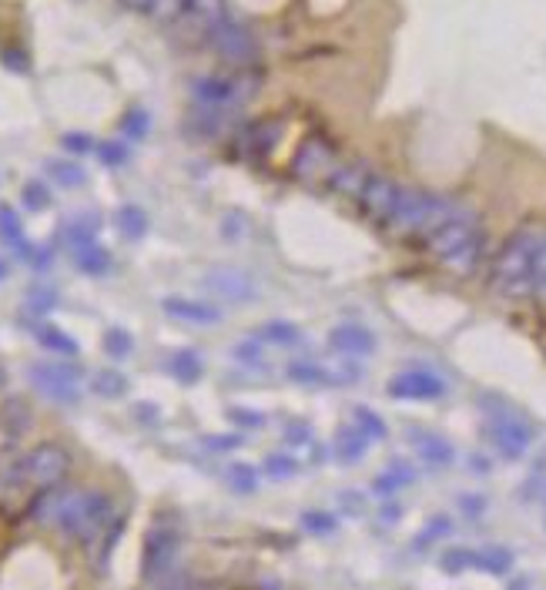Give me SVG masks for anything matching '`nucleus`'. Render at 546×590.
Wrapping results in <instances>:
<instances>
[{"label": "nucleus", "instance_id": "1", "mask_svg": "<svg viewBox=\"0 0 546 590\" xmlns=\"http://www.w3.org/2000/svg\"><path fill=\"white\" fill-rule=\"evenodd\" d=\"M540 239H543V228L523 225L503 242V249L496 252L493 269H490V285L496 295H503V299H510V302L533 299L536 249H540Z\"/></svg>", "mask_w": 546, "mask_h": 590}, {"label": "nucleus", "instance_id": "2", "mask_svg": "<svg viewBox=\"0 0 546 590\" xmlns=\"http://www.w3.org/2000/svg\"><path fill=\"white\" fill-rule=\"evenodd\" d=\"M426 249L453 275H473L486 255V232H483V225L476 222V215L469 212V208H463L453 222H446L433 239L426 242Z\"/></svg>", "mask_w": 546, "mask_h": 590}, {"label": "nucleus", "instance_id": "3", "mask_svg": "<svg viewBox=\"0 0 546 590\" xmlns=\"http://www.w3.org/2000/svg\"><path fill=\"white\" fill-rule=\"evenodd\" d=\"M108 520H111V500L104 497V493L71 490V493H64L54 523L67 537L81 540V544H94V540L104 534Z\"/></svg>", "mask_w": 546, "mask_h": 590}, {"label": "nucleus", "instance_id": "4", "mask_svg": "<svg viewBox=\"0 0 546 590\" xmlns=\"http://www.w3.org/2000/svg\"><path fill=\"white\" fill-rule=\"evenodd\" d=\"M205 44L222 57L228 68H235V71H248L252 64H258V54H262L258 37L248 31L242 21H232V17H225V21L208 34Z\"/></svg>", "mask_w": 546, "mask_h": 590}, {"label": "nucleus", "instance_id": "5", "mask_svg": "<svg viewBox=\"0 0 546 590\" xmlns=\"http://www.w3.org/2000/svg\"><path fill=\"white\" fill-rule=\"evenodd\" d=\"M399 195H402V185L389 182V178H382L372 171V175L366 178V185H362L356 205L362 208V215H366L369 222H376L379 228H386L389 232L392 218H396V208H399Z\"/></svg>", "mask_w": 546, "mask_h": 590}, {"label": "nucleus", "instance_id": "6", "mask_svg": "<svg viewBox=\"0 0 546 590\" xmlns=\"http://www.w3.org/2000/svg\"><path fill=\"white\" fill-rule=\"evenodd\" d=\"M24 470H27V480H31L34 490H47V487H57V483L67 477V470H71V456H67L64 446L41 443L24 456Z\"/></svg>", "mask_w": 546, "mask_h": 590}, {"label": "nucleus", "instance_id": "7", "mask_svg": "<svg viewBox=\"0 0 546 590\" xmlns=\"http://www.w3.org/2000/svg\"><path fill=\"white\" fill-rule=\"evenodd\" d=\"M178 547H181V537L175 527H168V523H155V527L148 530L145 537V564H141V577L145 580H161L168 574L171 567H175L178 560Z\"/></svg>", "mask_w": 546, "mask_h": 590}, {"label": "nucleus", "instance_id": "8", "mask_svg": "<svg viewBox=\"0 0 546 590\" xmlns=\"http://www.w3.org/2000/svg\"><path fill=\"white\" fill-rule=\"evenodd\" d=\"M31 383L41 389L44 396H51L54 403H78L81 399V373L74 366L64 363H34Z\"/></svg>", "mask_w": 546, "mask_h": 590}, {"label": "nucleus", "instance_id": "9", "mask_svg": "<svg viewBox=\"0 0 546 590\" xmlns=\"http://www.w3.org/2000/svg\"><path fill=\"white\" fill-rule=\"evenodd\" d=\"M513 567V554L503 547H486V550H469V547H453L443 554V570L446 574H463V570H486V574H506Z\"/></svg>", "mask_w": 546, "mask_h": 590}, {"label": "nucleus", "instance_id": "10", "mask_svg": "<svg viewBox=\"0 0 546 590\" xmlns=\"http://www.w3.org/2000/svg\"><path fill=\"white\" fill-rule=\"evenodd\" d=\"M228 17V0H185V11L175 21L181 34H188L191 41H208V34L215 31Z\"/></svg>", "mask_w": 546, "mask_h": 590}, {"label": "nucleus", "instance_id": "11", "mask_svg": "<svg viewBox=\"0 0 546 590\" xmlns=\"http://www.w3.org/2000/svg\"><path fill=\"white\" fill-rule=\"evenodd\" d=\"M386 393L392 399H413V403H426V399L446 396V383L429 369H406V373L392 376Z\"/></svg>", "mask_w": 546, "mask_h": 590}, {"label": "nucleus", "instance_id": "12", "mask_svg": "<svg viewBox=\"0 0 546 590\" xmlns=\"http://www.w3.org/2000/svg\"><path fill=\"white\" fill-rule=\"evenodd\" d=\"M490 440L503 456L516 460V456H523L526 450H530L533 430L520 420V416H513V413H506L503 409V413H496L490 420Z\"/></svg>", "mask_w": 546, "mask_h": 590}, {"label": "nucleus", "instance_id": "13", "mask_svg": "<svg viewBox=\"0 0 546 590\" xmlns=\"http://www.w3.org/2000/svg\"><path fill=\"white\" fill-rule=\"evenodd\" d=\"M205 289L208 292H215L218 299H225V302H252L258 289H255V279L248 272L242 269H215V272H208L205 275Z\"/></svg>", "mask_w": 546, "mask_h": 590}, {"label": "nucleus", "instance_id": "14", "mask_svg": "<svg viewBox=\"0 0 546 590\" xmlns=\"http://www.w3.org/2000/svg\"><path fill=\"white\" fill-rule=\"evenodd\" d=\"M195 101L198 104H212V108H232L252 91V84H245V78H198L195 81Z\"/></svg>", "mask_w": 546, "mask_h": 590}, {"label": "nucleus", "instance_id": "15", "mask_svg": "<svg viewBox=\"0 0 546 590\" xmlns=\"http://www.w3.org/2000/svg\"><path fill=\"white\" fill-rule=\"evenodd\" d=\"M329 346L339 356H372L376 352V336L372 329L359 326V322H342L329 332Z\"/></svg>", "mask_w": 546, "mask_h": 590}, {"label": "nucleus", "instance_id": "16", "mask_svg": "<svg viewBox=\"0 0 546 590\" xmlns=\"http://www.w3.org/2000/svg\"><path fill=\"white\" fill-rule=\"evenodd\" d=\"M332 161H335L332 148L325 145L322 138H312V141H305V145L299 148V155H295V161H292V175L302 178V182H315V178H319L322 171H329Z\"/></svg>", "mask_w": 546, "mask_h": 590}, {"label": "nucleus", "instance_id": "17", "mask_svg": "<svg viewBox=\"0 0 546 590\" xmlns=\"http://www.w3.org/2000/svg\"><path fill=\"white\" fill-rule=\"evenodd\" d=\"M31 487L24 470V456H0V507H17Z\"/></svg>", "mask_w": 546, "mask_h": 590}, {"label": "nucleus", "instance_id": "18", "mask_svg": "<svg viewBox=\"0 0 546 590\" xmlns=\"http://www.w3.org/2000/svg\"><path fill=\"white\" fill-rule=\"evenodd\" d=\"M161 309H165L168 316H175L178 322H195V326H215V322L222 319V312H218L215 306L195 302V299H165L161 302Z\"/></svg>", "mask_w": 546, "mask_h": 590}, {"label": "nucleus", "instance_id": "19", "mask_svg": "<svg viewBox=\"0 0 546 590\" xmlns=\"http://www.w3.org/2000/svg\"><path fill=\"white\" fill-rule=\"evenodd\" d=\"M409 443L419 453V460H426L429 466H449L453 463V446L443 436L429 433V430H409Z\"/></svg>", "mask_w": 546, "mask_h": 590}, {"label": "nucleus", "instance_id": "20", "mask_svg": "<svg viewBox=\"0 0 546 590\" xmlns=\"http://www.w3.org/2000/svg\"><path fill=\"white\" fill-rule=\"evenodd\" d=\"M369 175H372V168H366L362 161H346V165H339L329 175V185H332V192H339V195H346V198L356 202Z\"/></svg>", "mask_w": 546, "mask_h": 590}, {"label": "nucleus", "instance_id": "21", "mask_svg": "<svg viewBox=\"0 0 546 590\" xmlns=\"http://www.w3.org/2000/svg\"><path fill=\"white\" fill-rule=\"evenodd\" d=\"M0 239H4L11 249L21 255V259H34V245L27 242V232L21 225V218L11 205H0Z\"/></svg>", "mask_w": 546, "mask_h": 590}, {"label": "nucleus", "instance_id": "22", "mask_svg": "<svg viewBox=\"0 0 546 590\" xmlns=\"http://www.w3.org/2000/svg\"><path fill=\"white\" fill-rule=\"evenodd\" d=\"M366 433L359 430V426H346V430H339V436H335V453H339V460L352 466L362 460V453H366Z\"/></svg>", "mask_w": 546, "mask_h": 590}, {"label": "nucleus", "instance_id": "23", "mask_svg": "<svg viewBox=\"0 0 546 590\" xmlns=\"http://www.w3.org/2000/svg\"><path fill=\"white\" fill-rule=\"evenodd\" d=\"M74 259H78V269L84 275H108L111 272V255L108 249H101L98 242L84 245V249L74 252Z\"/></svg>", "mask_w": 546, "mask_h": 590}, {"label": "nucleus", "instance_id": "24", "mask_svg": "<svg viewBox=\"0 0 546 590\" xmlns=\"http://www.w3.org/2000/svg\"><path fill=\"white\" fill-rule=\"evenodd\" d=\"M168 366H171V373H175V379H181L185 386L201 379V356L195 349H178L175 356L168 359Z\"/></svg>", "mask_w": 546, "mask_h": 590}, {"label": "nucleus", "instance_id": "25", "mask_svg": "<svg viewBox=\"0 0 546 590\" xmlns=\"http://www.w3.org/2000/svg\"><path fill=\"white\" fill-rule=\"evenodd\" d=\"M98 218H91V215H81V218H74L71 225H67V245H71V252H78L84 249V245H91V242H98Z\"/></svg>", "mask_w": 546, "mask_h": 590}, {"label": "nucleus", "instance_id": "26", "mask_svg": "<svg viewBox=\"0 0 546 590\" xmlns=\"http://www.w3.org/2000/svg\"><path fill=\"white\" fill-rule=\"evenodd\" d=\"M255 336L262 342H275V346H295V342L302 339V332H299V326H292V322L272 319V322H265V326L258 329Z\"/></svg>", "mask_w": 546, "mask_h": 590}, {"label": "nucleus", "instance_id": "27", "mask_svg": "<svg viewBox=\"0 0 546 590\" xmlns=\"http://www.w3.org/2000/svg\"><path fill=\"white\" fill-rule=\"evenodd\" d=\"M37 342H41L44 349H51V352H61V356H78V352H81L78 339H71L67 332L54 329V326H41V329H37Z\"/></svg>", "mask_w": 546, "mask_h": 590}, {"label": "nucleus", "instance_id": "28", "mask_svg": "<svg viewBox=\"0 0 546 590\" xmlns=\"http://www.w3.org/2000/svg\"><path fill=\"white\" fill-rule=\"evenodd\" d=\"M47 175L64 188H78L88 182V171H84L78 161H47Z\"/></svg>", "mask_w": 546, "mask_h": 590}, {"label": "nucleus", "instance_id": "29", "mask_svg": "<svg viewBox=\"0 0 546 590\" xmlns=\"http://www.w3.org/2000/svg\"><path fill=\"white\" fill-rule=\"evenodd\" d=\"M409 483H413V470H409L406 463H396V466H389L386 473H379L376 477V493H382V497H386V493H396V490H402V487H409Z\"/></svg>", "mask_w": 546, "mask_h": 590}, {"label": "nucleus", "instance_id": "30", "mask_svg": "<svg viewBox=\"0 0 546 590\" xmlns=\"http://www.w3.org/2000/svg\"><path fill=\"white\" fill-rule=\"evenodd\" d=\"M279 131H282L279 121H258V125L252 128V135H248V141H252V151H255L258 158L272 151V145L279 141Z\"/></svg>", "mask_w": 546, "mask_h": 590}, {"label": "nucleus", "instance_id": "31", "mask_svg": "<svg viewBox=\"0 0 546 590\" xmlns=\"http://www.w3.org/2000/svg\"><path fill=\"white\" fill-rule=\"evenodd\" d=\"M118 225H121V232L128 235V239H141V235L148 232V215L141 212L138 205H124L118 212Z\"/></svg>", "mask_w": 546, "mask_h": 590}, {"label": "nucleus", "instance_id": "32", "mask_svg": "<svg viewBox=\"0 0 546 590\" xmlns=\"http://www.w3.org/2000/svg\"><path fill=\"white\" fill-rule=\"evenodd\" d=\"M91 389L98 396H108V399H114V396H124L128 393V379H124L121 373H114V369H104V373H98L91 379Z\"/></svg>", "mask_w": 546, "mask_h": 590}, {"label": "nucleus", "instance_id": "33", "mask_svg": "<svg viewBox=\"0 0 546 590\" xmlns=\"http://www.w3.org/2000/svg\"><path fill=\"white\" fill-rule=\"evenodd\" d=\"M148 128H151V118H148L145 108H128V111H124V118H121V135H128L131 141H138V138L148 135Z\"/></svg>", "mask_w": 546, "mask_h": 590}, {"label": "nucleus", "instance_id": "34", "mask_svg": "<svg viewBox=\"0 0 546 590\" xmlns=\"http://www.w3.org/2000/svg\"><path fill=\"white\" fill-rule=\"evenodd\" d=\"M289 376L295 379V383H302V386H329V383H335V379H329V373H325L322 366H312V363H292Z\"/></svg>", "mask_w": 546, "mask_h": 590}, {"label": "nucleus", "instance_id": "35", "mask_svg": "<svg viewBox=\"0 0 546 590\" xmlns=\"http://www.w3.org/2000/svg\"><path fill=\"white\" fill-rule=\"evenodd\" d=\"M356 426L362 433H366V440L369 443H379V440H386V423L379 420L372 409H356Z\"/></svg>", "mask_w": 546, "mask_h": 590}, {"label": "nucleus", "instance_id": "36", "mask_svg": "<svg viewBox=\"0 0 546 590\" xmlns=\"http://www.w3.org/2000/svg\"><path fill=\"white\" fill-rule=\"evenodd\" d=\"M228 483H232V490L238 493H252L258 487V473L245 463H232L228 466Z\"/></svg>", "mask_w": 546, "mask_h": 590}, {"label": "nucleus", "instance_id": "37", "mask_svg": "<svg viewBox=\"0 0 546 590\" xmlns=\"http://www.w3.org/2000/svg\"><path fill=\"white\" fill-rule=\"evenodd\" d=\"M104 349H108L111 359H124V356H131L134 339L124 329H108L104 332Z\"/></svg>", "mask_w": 546, "mask_h": 590}, {"label": "nucleus", "instance_id": "38", "mask_svg": "<svg viewBox=\"0 0 546 590\" xmlns=\"http://www.w3.org/2000/svg\"><path fill=\"white\" fill-rule=\"evenodd\" d=\"M181 11H185V0H155L148 14L161 24H175L181 17Z\"/></svg>", "mask_w": 546, "mask_h": 590}, {"label": "nucleus", "instance_id": "39", "mask_svg": "<svg viewBox=\"0 0 546 590\" xmlns=\"http://www.w3.org/2000/svg\"><path fill=\"white\" fill-rule=\"evenodd\" d=\"M295 470H299V463H295L292 456L272 453V456L265 460V473H268V477H279V480H282V477H292Z\"/></svg>", "mask_w": 546, "mask_h": 590}, {"label": "nucleus", "instance_id": "40", "mask_svg": "<svg viewBox=\"0 0 546 590\" xmlns=\"http://www.w3.org/2000/svg\"><path fill=\"white\" fill-rule=\"evenodd\" d=\"M94 151H98V158H101L108 168L124 165V161H128V148H124L121 141H101V145L94 148Z\"/></svg>", "mask_w": 546, "mask_h": 590}, {"label": "nucleus", "instance_id": "41", "mask_svg": "<svg viewBox=\"0 0 546 590\" xmlns=\"http://www.w3.org/2000/svg\"><path fill=\"white\" fill-rule=\"evenodd\" d=\"M24 205L34 208V212H41V208L51 205V192H47L41 182H27L24 185Z\"/></svg>", "mask_w": 546, "mask_h": 590}, {"label": "nucleus", "instance_id": "42", "mask_svg": "<svg viewBox=\"0 0 546 590\" xmlns=\"http://www.w3.org/2000/svg\"><path fill=\"white\" fill-rule=\"evenodd\" d=\"M533 295L546 302V228H543L540 249H536V292Z\"/></svg>", "mask_w": 546, "mask_h": 590}, {"label": "nucleus", "instance_id": "43", "mask_svg": "<svg viewBox=\"0 0 546 590\" xmlns=\"http://www.w3.org/2000/svg\"><path fill=\"white\" fill-rule=\"evenodd\" d=\"M235 359H242V363L248 366H258V363H265V349H262V342H242V346H235Z\"/></svg>", "mask_w": 546, "mask_h": 590}, {"label": "nucleus", "instance_id": "44", "mask_svg": "<svg viewBox=\"0 0 546 590\" xmlns=\"http://www.w3.org/2000/svg\"><path fill=\"white\" fill-rule=\"evenodd\" d=\"M302 523L312 530V534H329V530L335 527V517H329V513H305Z\"/></svg>", "mask_w": 546, "mask_h": 590}, {"label": "nucleus", "instance_id": "45", "mask_svg": "<svg viewBox=\"0 0 546 590\" xmlns=\"http://www.w3.org/2000/svg\"><path fill=\"white\" fill-rule=\"evenodd\" d=\"M0 61H4L11 71H21V74H24L27 68H31V61H27V54L21 51V47H7V51L0 54Z\"/></svg>", "mask_w": 546, "mask_h": 590}, {"label": "nucleus", "instance_id": "46", "mask_svg": "<svg viewBox=\"0 0 546 590\" xmlns=\"http://www.w3.org/2000/svg\"><path fill=\"white\" fill-rule=\"evenodd\" d=\"M54 292H31V299H27V309L37 312V316H44V312L54 309Z\"/></svg>", "mask_w": 546, "mask_h": 590}, {"label": "nucleus", "instance_id": "47", "mask_svg": "<svg viewBox=\"0 0 546 590\" xmlns=\"http://www.w3.org/2000/svg\"><path fill=\"white\" fill-rule=\"evenodd\" d=\"M61 145L67 148V151H74V155H81V151H91V148H98L94 141L88 138V135H81V131H74V135H64L61 138Z\"/></svg>", "mask_w": 546, "mask_h": 590}, {"label": "nucleus", "instance_id": "48", "mask_svg": "<svg viewBox=\"0 0 546 590\" xmlns=\"http://www.w3.org/2000/svg\"><path fill=\"white\" fill-rule=\"evenodd\" d=\"M121 7H128V11H138V14H148L151 11V4L155 0H118Z\"/></svg>", "mask_w": 546, "mask_h": 590}]
</instances>
